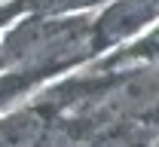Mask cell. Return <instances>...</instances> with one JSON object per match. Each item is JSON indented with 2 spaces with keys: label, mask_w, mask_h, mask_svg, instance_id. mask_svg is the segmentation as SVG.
Returning a JSON list of instances; mask_svg holds the SVG:
<instances>
[{
  "label": "cell",
  "mask_w": 159,
  "mask_h": 147,
  "mask_svg": "<svg viewBox=\"0 0 159 147\" xmlns=\"http://www.w3.org/2000/svg\"><path fill=\"white\" fill-rule=\"evenodd\" d=\"M95 147H138V141H132L129 135H110V138L98 141Z\"/></svg>",
  "instance_id": "277c9868"
},
{
  "label": "cell",
  "mask_w": 159,
  "mask_h": 147,
  "mask_svg": "<svg viewBox=\"0 0 159 147\" xmlns=\"http://www.w3.org/2000/svg\"><path fill=\"white\" fill-rule=\"evenodd\" d=\"M144 52H147V55H159V31H156L147 43H144Z\"/></svg>",
  "instance_id": "5b68a950"
},
{
  "label": "cell",
  "mask_w": 159,
  "mask_h": 147,
  "mask_svg": "<svg viewBox=\"0 0 159 147\" xmlns=\"http://www.w3.org/2000/svg\"><path fill=\"white\" fill-rule=\"evenodd\" d=\"M0 25H3V12H0Z\"/></svg>",
  "instance_id": "8992f818"
},
{
  "label": "cell",
  "mask_w": 159,
  "mask_h": 147,
  "mask_svg": "<svg viewBox=\"0 0 159 147\" xmlns=\"http://www.w3.org/2000/svg\"><path fill=\"white\" fill-rule=\"evenodd\" d=\"M101 107L113 117H153L159 110V74H129L101 92Z\"/></svg>",
  "instance_id": "7a4b0ae2"
},
{
  "label": "cell",
  "mask_w": 159,
  "mask_h": 147,
  "mask_svg": "<svg viewBox=\"0 0 159 147\" xmlns=\"http://www.w3.org/2000/svg\"><path fill=\"white\" fill-rule=\"evenodd\" d=\"M98 49L95 28L80 19H31L16 25L0 46V64H16L28 71H49L74 64Z\"/></svg>",
  "instance_id": "6da1fadb"
},
{
  "label": "cell",
  "mask_w": 159,
  "mask_h": 147,
  "mask_svg": "<svg viewBox=\"0 0 159 147\" xmlns=\"http://www.w3.org/2000/svg\"><path fill=\"white\" fill-rule=\"evenodd\" d=\"M46 123L34 110H21L16 117L0 120V147H34L43 135Z\"/></svg>",
  "instance_id": "3957f363"
}]
</instances>
